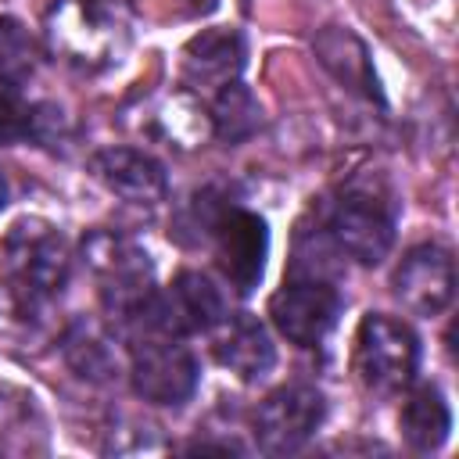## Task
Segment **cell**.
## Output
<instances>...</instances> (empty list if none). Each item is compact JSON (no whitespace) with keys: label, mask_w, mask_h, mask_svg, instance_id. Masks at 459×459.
<instances>
[{"label":"cell","mask_w":459,"mask_h":459,"mask_svg":"<svg viewBox=\"0 0 459 459\" xmlns=\"http://www.w3.org/2000/svg\"><path fill=\"white\" fill-rule=\"evenodd\" d=\"M215 362L222 369H230L233 377L240 380H262L273 366H276V344L265 330L262 319H255L251 312H237V316H226L219 326H215Z\"/></svg>","instance_id":"cell-12"},{"label":"cell","mask_w":459,"mask_h":459,"mask_svg":"<svg viewBox=\"0 0 459 459\" xmlns=\"http://www.w3.org/2000/svg\"><path fill=\"white\" fill-rule=\"evenodd\" d=\"M90 172L108 194L140 208H154L169 197L165 165L140 147H104L90 158Z\"/></svg>","instance_id":"cell-11"},{"label":"cell","mask_w":459,"mask_h":459,"mask_svg":"<svg viewBox=\"0 0 459 459\" xmlns=\"http://www.w3.org/2000/svg\"><path fill=\"white\" fill-rule=\"evenodd\" d=\"M391 294L412 316H441L455 294L452 251L441 244H416L412 251H405L391 276Z\"/></svg>","instance_id":"cell-9"},{"label":"cell","mask_w":459,"mask_h":459,"mask_svg":"<svg viewBox=\"0 0 459 459\" xmlns=\"http://www.w3.org/2000/svg\"><path fill=\"white\" fill-rule=\"evenodd\" d=\"M7 197H11V186H7V176L0 172V208L7 204Z\"/></svg>","instance_id":"cell-22"},{"label":"cell","mask_w":459,"mask_h":459,"mask_svg":"<svg viewBox=\"0 0 459 459\" xmlns=\"http://www.w3.org/2000/svg\"><path fill=\"white\" fill-rule=\"evenodd\" d=\"M326 233L359 265H377L394 244V201L387 190L369 183H351L330 208Z\"/></svg>","instance_id":"cell-4"},{"label":"cell","mask_w":459,"mask_h":459,"mask_svg":"<svg viewBox=\"0 0 459 459\" xmlns=\"http://www.w3.org/2000/svg\"><path fill=\"white\" fill-rule=\"evenodd\" d=\"M244 57H247V47L237 29H226V25L201 29L183 47V75L190 86L219 90L233 79H240Z\"/></svg>","instance_id":"cell-13"},{"label":"cell","mask_w":459,"mask_h":459,"mask_svg":"<svg viewBox=\"0 0 459 459\" xmlns=\"http://www.w3.org/2000/svg\"><path fill=\"white\" fill-rule=\"evenodd\" d=\"M32 133V111L18 97V86L0 82V143H14Z\"/></svg>","instance_id":"cell-21"},{"label":"cell","mask_w":459,"mask_h":459,"mask_svg":"<svg viewBox=\"0 0 459 459\" xmlns=\"http://www.w3.org/2000/svg\"><path fill=\"white\" fill-rule=\"evenodd\" d=\"M420 366V341L409 323L369 312L355 330V373L377 394H398L412 384Z\"/></svg>","instance_id":"cell-5"},{"label":"cell","mask_w":459,"mask_h":459,"mask_svg":"<svg viewBox=\"0 0 459 459\" xmlns=\"http://www.w3.org/2000/svg\"><path fill=\"white\" fill-rule=\"evenodd\" d=\"M341 316V294L323 280H294L269 301V319L298 348H316Z\"/></svg>","instance_id":"cell-8"},{"label":"cell","mask_w":459,"mask_h":459,"mask_svg":"<svg viewBox=\"0 0 459 459\" xmlns=\"http://www.w3.org/2000/svg\"><path fill=\"white\" fill-rule=\"evenodd\" d=\"M316 54H319V61L333 72L337 82H344L348 90H355V93H362V97H377V75H373L369 54H366L362 39H359L351 29L326 25V29L316 36Z\"/></svg>","instance_id":"cell-15"},{"label":"cell","mask_w":459,"mask_h":459,"mask_svg":"<svg viewBox=\"0 0 459 459\" xmlns=\"http://www.w3.org/2000/svg\"><path fill=\"white\" fill-rule=\"evenodd\" d=\"M129 43L133 29L118 0H54L43 18V47L86 75L115 68Z\"/></svg>","instance_id":"cell-1"},{"label":"cell","mask_w":459,"mask_h":459,"mask_svg":"<svg viewBox=\"0 0 459 459\" xmlns=\"http://www.w3.org/2000/svg\"><path fill=\"white\" fill-rule=\"evenodd\" d=\"M0 251H4L11 287L36 305L50 301L68 283L72 251H68V240L61 237V230L50 226L47 219H18L7 230Z\"/></svg>","instance_id":"cell-3"},{"label":"cell","mask_w":459,"mask_h":459,"mask_svg":"<svg viewBox=\"0 0 459 459\" xmlns=\"http://www.w3.org/2000/svg\"><path fill=\"white\" fill-rule=\"evenodd\" d=\"M61 351H65V362L75 369V377L90 380V384H108L115 373H118V355L108 341V333L93 323H72L65 330V341H61Z\"/></svg>","instance_id":"cell-16"},{"label":"cell","mask_w":459,"mask_h":459,"mask_svg":"<svg viewBox=\"0 0 459 459\" xmlns=\"http://www.w3.org/2000/svg\"><path fill=\"white\" fill-rule=\"evenodd\" d=\"M194 226L212 240L215 262L222 276L230 280V287L237 294L255 290L265 269V255H269L265 219L255 215L251 208L230 204L215 197L212 190H204L194 197Z\"/></svg>","instance_id":"cell-2"},{"label":"cell","mask_w":459,"mask_h":459,"mask_svg":"<svg viewBox=\"0 0 459 459\" xmlns=\"http://www.w3.org/2000/svg\"><path fill=\"white\" fill-rule=\"evenodd\" d=\"M326 402L323 391L312 384H283L273 394H265V402L255 409V441L262 452L269 455H287L298 452L323 423Z\"/></svg>","instance_id":"cell-7"},{"label":"cell","mask_w":459,"mask_h":459,"mask_svg":"<svg viewBox=\"0 0 459 459\" xmlns=\"http://www.w3.org/2000/svg\"><path fill=\"white\" fill-rule=\"evenodd\" d=\"M226 319V298L208 273L183 269L169 290H158V330L172 337L208 333Z\"/></svg>","instance_id":"cell-10"},{"label":"cell","mask_w":459,"mask_h":459,"mask_svg":"<svg viewBox=\"0 0 459 459\" xmlns=\"http://www.w3.org/2000/svg\"><path fill=\"white\" fill-rule=\"evenodd\" d=\"M197 359L172 333L133 337L129 348V384L151 405H183L197 391Z\"/></svg>","instance_id":"cell-6"},{"label":"cell","mask_w":459,"mask_h":459,"mask_svg":"<svg viewBox=\"0 0 459 459\" xmlns=\"http://www.w3.org/2000/svg\"><path fill=\"white\" fill-rule=\"evenodd\" d=\"M39 427V412L29 394L0 391V448H7V437H22L29 445V434Z\"/></svg>","instance_id":"cell-20"},{"label":"cell","mask_w":459,"mask_h":459,"mask_svg":"<svg viewBox=\"0 0 459 459\" xmlns=\"http://www.w3.org/2000/svg\"><path fill=\"white\" fill-rule=\"evenodd\" d=\"M158 126H161V136L179 147H194L204 136H212V118L190 93L165 97V104L158 108Z\"/></svg>","instance_id":"cell-18"},{"label":"cell","mask_w":459,"mask_h":459,"mask_svg":"<svg viewBox=\"0 0 459 459\" xmlns=\"http://www.w3.org/2000/svg\"><path fill=\"white\" fill-rule=\"evenodd\" d=\"M208 118H212V136H219L222 143H244L247 136L258 133L262 108H258L255 93L240 79H233V82H226V86L215 90L212 108H208Z\"/></svg>","instance_id":"cell-17"},{"label":"cell","mask_w":459,"mask_h":459,"mask_svg":"<svg viewBox=\"0 0 459 459\" xmlns=\"http://www.w3.org/2000/svg\"><path fill=\"white\" fill-rule=\"evenodd\" d=\"M39 61V47L32 32L18 18H0V82L22 86Z\"/></svg>","instance_id":"cell-19"},{"label":"cell","mask_w":459,"mask_h":459,"mask_svg":"<svg viewBox=\"0 0 459 459\" xmlns=\"http://www.w3.org/2000/svg\"><path fill=\"white\" fill-rule=\"evenodd\" d=\"M398 423H402V437L409 441V448H416V452L441 448L452 430V409H448L441 387H434V384L412 387L402 402Z\"/></svg>","instance_id":"cell-14"}]
</instances>
